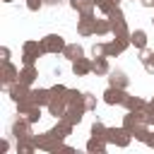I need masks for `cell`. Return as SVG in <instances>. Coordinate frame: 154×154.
I'll use <instances>...</instances> for the list:
<instances>
[{
    "label": "cell",
    "instance_id": "6da1fadb",
    "mask_svg": "<svg viewBox=\"0 0 154 154\" xmlns=\"http://www.w3.org/2000/svg\"><path fill=\"white\" fill-rule=\"evenodd\" d=\"M34 142H36V149H43V152H58V147L63 144V140L53 130L41 132V135H34Z\"/></svg>",
    "mask_w": 154,
    "mask_h": 154
},
{
    "label": "cell",
    "instance_id": "7a4b0ae2",
    "mask_svg": "<svg viewBox=\"0 0 154 154\" xmlns=\"http://www.w3.org/2000/svg\"><path fill=\"white\" fill-rule=\"evenodd\" d=\"M43 53L46 51H43L41 41H24V46H22V63L24 65H34Z\"/></svg>",
    "mask_w": 154,
    "mask_h": 154
},
{
    "label": "cell",
    "instance_id": "3957f363",
    "mask_svg": "<svg viewBox=\"0 0 154 154\" xmlns=\"http://www.w3.org/2000/svg\"><path fill=\"white\" fill-rule=\"evenodd\" d=\"M130 140H132V132L128 130V128H108L106 130V142L108 144H116V147H128L130 144Z\"/></svg>",
    "mask_w": 154,
    "mask_h": 154
},
{
    "label": "cell",
    "instance_id": "277c9868",
    "mask_svg": "<svg viewBox=\"0 0 154 154\" xmlns=\"http://www.w3.org/2000/svg\"><path fill=\"white\" fill-rule=\"evenodd\" d=\"M142 125H149L144 111H128V116H123V128H128L130 132H135Z\"/></svg>",
    "mask_w": 154,
    "mask_h": 154
},
{
    "label": "cell",
    "instance_id": "5b68a950",
    "mask_svg": "<svg viewBox=\"0 0 154 154\" xmlns=\"http://www.w3.org/2000/svg\"><path fill=\"white\" fill-rule=\"evenodd\" d=\"M41 46H43L46 53H63V48H65L67 43H65V38H63L60 34H48V36L41 38Z\"/></svg>",
    "mask_w": 154,
    "mask_h": 154
},
{
    "label": "cell",
    "instance_id": "8992f818",
    "mask_svg": "<svg viewBox=\"0 0 154 154\" xmlns=\"http://www.w3.org/2000/svg\"><path fill=\"white\" fill-rule=\"evenodd\" d=\"M0 82H2V87H5V89H7L10 84L19 82V67H14L10 60H5V63H2V67H0Z\"/></svg>",
    "mask_w": 154,
    "mask_h": 154
},
{
    "label": "cell",
    "instance_id": "52a82bcc",
    "mask_svg": "<svg viewBox=\"0 0 154 154\" xmlns=\"http://www.w3.org/2000/svg\"><path fill=\"white\" fill-rule=\"evenodd\" d=\"M31 125H34V123H29L26 118H22V116H19L17 120H12V123H10V135H12V137H17V140L29 137V135H31Z\"/></svg>",
    "mask_w": 154,
    "mask_h": 154
},
{
    "label": "cell",
    "instance_id": "ba28073f",
    "mask_svg": "<svg viewBox=\"0 0 154 154\" xmlns=\"http://www.w3.org/2000/svg\"><path fill=\"white\" fill-rule=\"evenodd\" d=\"M125 99H128V91L120 89V87H108V89L103 91V101H106L108 106H123Z\"/></svg>",
    "mask_w": 154,
    "mask_h": 154
},
{
    "label": "cell",
    "instance_id": "9c48e42d",
    "mask_svg": "<svg viewBox=\"0 0 154 154\" xmlns=\"http://www.w3.org/2000/svg\"><path fill=\"white\" fill-rule=\"evenodd\" d=\"M7 94H10V99H12L14 103H19V101H24V99H31V89H29V84H22V82L10 84V87H7Z\"/></svg>",
    "mask_w": 154,
    "mask_h": 154
},
{
    "label": "cell",
    "instance_id": "30bf717a",
    "mask_svg": "<svg viewBox=\"0 0 154 154\" xmlns=\"http://www.w3.org/2000/svg\"><path fill=\"white\" fill-rule=\"evenodd\" d=\"M94 24H96L94 14H79V19H77V34L79 36H94Z\"/></svg>",
    "mask_w": 154,
    "mask_h": 154
},
{
    "label": "cell",
    "instance_id": "8fae6325",
    "mask_svg": "<svg viewBox=\"0 0 154 154\" xmlns=\"http://www.w3.org/2000/svg\"><path fill=\"white\" fill-rule=\"evenodd\" d=\"M46 108H48V113H51V116L58 120V118H63V116L67 113V101H65V99H58V96H53V99L48 101V106H46Z\"/></svg>",
    "mask_w": 154,
    "mask_h": 154
},
{
    "label": "cell",
    "instance_id": "7c38bea8",
    "mask_svg": "<svg viewBox=\"0 0 154 154\" xmlns=\"http://www.w3.org/2000/svg\"><path fill=\"white\" fill-rule=\"evenodd\" d=\"M128 46H130V41H123V38H116V36H113V38L106 43V55H108V58L120 55V53H123Z\"/></svg>",
    "mask_w": 154,
    "mask_h": 154
},
{
    "label": "cell",
    "instance_id": "4fadbf2b",
    "mask_svg": "<svg viewBox=\"0 0 154 154\" xmlns=\"http://www.w3.org/2000/svg\"><path fill=\"white\" fill-rule=\"evenodd\" d=\"M106 137H99V135H91L89 140H87V152H91V154H103L106 152Z\"/></svg>",
    "mask_w": 154,
    "mask_h": 154
},
{
    "label": "cell",
    "instance_id": "5bb4252c",
    "mask_svg": "<svg viewBox=\"0 0 154 154\" xmlns=\"http://www.w3.org/2000/svg\"><path fill=\"white\" fill-rule=\"evenodd\" d=\"M91 72H94L96 77H103V75H108V72H111L108 55H103V58H94V60H91Z\"/></svg>",
    "mask_w": 154,
    "mask_h": 154
},
{
    "label": "cell",
    "instance_id": "9a60e30c",
    "mask_svg": "<svg viewBox=\"0 0 154 154\" xmlns=\"http://www.w3.org/2000/svg\"><path fill=\"white\" fill-rule=\"evenodd\" d=\"M36 77H38V70H36V65H24L22 70H19V82L22 84H34L36 82Z\"/></svg>",
    "mask_w": 154,
    "mask_h": 154
},
{
    "label": "cell",
    "instance_id": "2e32d148",
    "mask_svg": "<svg viewBox=\"0 0 154 154\" xmlns=\"http://www.w3.org/2000/svg\"><path fill=\"white\" fill-rule=\"evenodd\" d=\"M128 75L123 72V70H111L108 72V87H120V89H125L128 87Z\"/></svg>",
    "mask_w": 154,
    "mask_h": 154
},
{
    "label": "cell",
    "instance_id": "e0dca14e",
    "mask_svg": "<svg viewBox=\"0 0 154 154\" xmlns=\"http://www.w3.org/2000/svg\"><path fill=\"white\" fill-rule=\"evenodd\" d=\"M84 55V48L79 46V43H67L65 48H63V58H67L70 63H75V60H79Z\"/></svg>",
    "mask_w": 154,
    "mask_h": 154
},
{
    "label": "cell",
    "instance_id": "ac0fdd59",
    "mask_svg": "<svg viewBox=\"0 0 154 154\" xmlns=\"http://www.w3.org/2000/svg\"><path fill=\"white\" fill-rule=\"evenodd\" d=\"M70 7L79 14H94V0H70Z\"/></svg>",
    "mask_w": 154,
    "mask_h": 154
},
{
    "label": "cell",
    "instance_id": "d6986e66",
    "mask_svg": "<svg viewBox=\"0 0 154 154\" xmlns=\"http://www.w3.org/2000/svg\"><path fill=\"white\" fill-rule=\"evenodd\" d=\"M72 72H75L77 77H84V75H89V72H91V60L82 55L79 60H75V63H72Z\"/></svg>",
    "mask_w": 154,
    "mask_h": 154
},
{
    "label": "cell",
    "instance_id": "ffe728a7",
    "mask_svg": "<svg viewBox=\"0 0 154 154\" xmlns=\"http://www.w3.org/2000/svg\"><path fill=\"white\" fill-rule=\"evenodd\" d=\"M31 99H34V103H38V106H48V101L53 99V94H51V89L38 87V89H31Z\"/></svg>",
    "mask_w": 154,
    "mask_h": 154
},
{
    "label": "cell",
    "instance_id": "44dd1931",
    "mask_svg": "<svg viewBox=\"0 0 154 154\" xmlns=\"http://www.w3.org/2000/svg\"><path fill=\"white\" fill-rule=\"evenodd\" d=\"M111 34L116 36V38H123V41H130V29H128V24L125 22H116V24H111ZM132 46V43H130Z\"/></svg>",
    "mask_w": 154,
    "mask_h": 154
},
{
    "label": "cell",
    "instance_id": "7402d4cb",
    "mask_svg": "<svg viewBox=\"0 0 154 154\" xmlns=\"http://www.w3.org/2000/svg\"><path fill=\"white\" fill-rule=\"evenodd\" d=\"M72 128H75L72 123H67L65 118H58V123H55V125H53L51 130H53V132H55V135H58L60 140H65V137H67V135L72 132Z\"/></svg>",
    "mask_w": 154,
    "mask_h": 154
},
{
    "label": "cell",
    "instance_id": "603a6c76",
    "mask_svg": "<svg viewBox=\"0 0 154 154\" xmlns=\"http://www.w3.org/2000/svg\"><path fill=\"white\" fill-rule=\"evenodd\" d=\"M130 43H132L137 51H144V48H147V31H142V29H135V31L130 34Z\"/></svg>",
    "mask_w": 154,
    "mask_h": 154
},
{
    "label": "cell",
    "instance_id": "cb8c5ba5",
    "mask_svg": "<svg viewBox=\"0 0 154 154\" xmlns=\"http://www.w3.org/2000/svg\"><path fill=\"white\" fill-rule=\"evenodd\" d=\"M128 111H144L147 108V101L142 99V96H130L128 94V99H125V103H123Z\"/></svg>",
    "mask_w": 154,
    "mask_h": 154
},
{
    "label": "cell",
    "instance_id": "d4e9b609",
    "mask_svg": "<svg viewBox=\"0 0 154 154\" xmlns=\"http://www.w3.org/2000/svg\"><path fill=\"white\" fill-rule=\"evenodd\" d=\"M34 149H36L34 135H29V137H22V140H17V152H19V154H31Z\"/></svg>",
    "mask_w": 154,
    "mask_h": 154
},
{
    "label": "cell",
    "instance_id": "484cf974",
    "mask_svg": "<svg viewBox=\"0 0 154 154\" xmlns=\"http://www.w3.org/2000/svg\"><path fill=\"white\" fill-rule=\"evenodd\" d=\"M140 60H142V67H144V72H147V75H154V51H147V48H144Z\"/></svg>",
    "mask_w": 154,
    "mask_h": 154
},
{
    "label": "cell",
    "instance_id": "4316f807",
    "mask_svg": "<svg viewBox=\"0 0 154 154\" xmlns=\"http://www.w3.org/2000/svg\"><path fill=\"white\" fill-rule=\"evenodd\" d=\"M106 34H111V19L106 17V19H96V24H94V36H106Z\"/></svg>",
    "mask_w": 154,
    "mask_h": 154
},
{
    "label": "cell",
    "instance_id": "83f0119b",
    "mask_svg": "<svg viewBox=\"0 0 154 154\" xmlns=\"http://www.w3.org/2000/svg\"><path fill=\"white\" fill-rule=\"evenodd\" d=\"M67 123H72V125H79L82 123V111H77V108H72V106H67V113L63 116Z\"/></svg>",
    "mask_w": 154,
    "mask_h": 154
},
{
    "label": "cell",
    "instance_id": "f1b7e54d",
    "mask_svg": "<svg viewBox=\"0 0 154 154\" xmlns=\"http://www.w3.org/2000/svg\"><path fill=\"white\" fill-rule=\"evenodd\" d=\"M132 135H135V140H140V142H144V144H147V142H149V137H152V130H149V125H142V128H137Z\"/></svg>",
    "mask_w": 154,
    "mask_h": 154
},
{
    "label": "cell",
    "instance_id": "f546056e",
    "mask_svg": "<svg viewBox=\"0 0 154 154\" xmlns=\"http://www.w3.org/2000/svg\"><path fill=\"white\" fill-rule=\"evenodd\" d=\"M106 130H108V128L103 125V120H99V118H96V120L91 123V135H99V137H106Z\"/></svg>",
    "mask_w": 154,
    "mask_h": 154
},
{
    "label": "cell",
    "instance_id": "4dcf8cb0",
    "mask_svg": "<svg viewBox=\"0 0 154 154\" xmlns=\"http://www.w3.org/2000/svg\"><path fill=\"white\" fill-rule=\"evenodd\" d=\"M51 94L58 96V99H65V96H67V87H65V84H53V87H51Z\"/></svg>",
    "mask_w": 154,
    "mask_h": 154
},
{
    "label": "cell",
    "instance_id": "1f68e13d",
    "mask_svg": "<svg viewBox=\"0 0 154 154\" xmlns=\"http://www.w3.org/2000/svg\"><path fill=\"white\" fill-rule=\"evenodd\" d=\"M24 118H26L29 123H38V118H41V106L36 103V106H34V108H31V111H29V113L24 116Z\"/></svg>",
    "mask_w": 154,
    "mask_h": 154
},
{
    "label": "cell",
    "instance_id": "d6a6232c",
    "mask_svg": "<svg viewBox=\"0 0 154 154\" xmlns=\"http://www.w3.org/2000/svg\"><path fill=\"white\" fill-rule=\"evenodd\" d=\"M108 19H111V24H116V22H125V12H123L120 7H116V10L108 14Z\"/></svg>",
    "mask_w": 154,
    "mask_h": 154
},
{
    "label": "cell",
    "instance_id": "836d02e7",
    "mask_svg": "<svg viewBox=\"0 0 154 154\" xmlns=\"http://www.w3.org/2000/svg\"><path fill=\"white\" fill-rule=\"evenodd\" d=\"M91 55H94V58H103V55H106V43H101V41L94 43V46H91Z\"/></svg>",
    "mask_w": 154,
    "mask_h": 154
},
{
    "label": "cell",
    "instance_id": "e575fe53",
    "mask_svg": "<svg viewBox=\"0 0 154 154\" xmlns=\"http://www.w3.org/2000/svg\"><path fill=\"white\" fill-rule=\"evenodd\" d=\"M84 106H87V111H96V96L84 91Z\"/></svg>",
    "mask_w": 154,
    "mask_h": 154
},
{
    "label": "cell",
    "instance_id": "d590c367",
    "mask_svg": "<svg viewBox=\"0 0 154 154\" xmlns=\"http://www.w3.org/2000/svg\"><path fill=\"white\" fill-rule=\"evenodd\" d=\"M43 5H46L43 0H26V10H31V12H38Z\"/></svg>",
    "mask_w": 154,
    "mask_h": 154
},
{
    "label": "cell",
    "instance_id": "8d00e7d4",
    "mask_svg": "<svg viewBox=\"0 0 154 154\" xmlns=\"http://www.w3.org/2000/svg\"><path fill=\"white\" fill-rule=\"evenodd\" d=\"M144 113H147V123H149V128L154 125V106L147 101V108H144Z\"/></svg>",
    "mask_w": 154,
    "mask_h": 154
},
{
    "label": "cell",
    "instance_id": "74e56055",
    "mask_svg": "<svg viewBox=\"0 0 154 154\" xmlns=\"http://www.w3.org/2000/svg\"><path fill=\"white\" fill-rule=\"evenodd\" d=\"M0 60H2V63H5V60H10V48H7V46H2V48H0Z\"/></svg>",
    "mask_w": 154,
    "mask_h": 154
},
{
    "label": "cell",
    "instance_id": "f35d334b",
    "mask_svg": "<svg viewBox=\"0 0 154 154\" xmlns=\"http://www.w3.org/2000/svg\"><path fill=\"white\" fill-rule=\"evenodd\" d=\"M58 152H60V154H75V149H72V147H67V144H60V147H58Z\"/></svg>",
    "mask_w": 154,
    "mask_h": 154
},
{
    "label": "cell",
    "instance_id": "ab89813d",
    "mask_svg": "<svg viewBox=\"0 0 154 154\" xmlns=\"http://www.w3.org/2000/svg\"><path fill=\"white\" fill-rule=\"evenodd\" d=\"M7 149H10V142L7 140H0V154H5Z\"/></svg>",
    "mask_w": 154,
    "mask_h": 154
},
{
    "label": "cell",
    "instance_id": "60d3db41",
    "mask_svg": "<svg viewBox=\"0 0 154 154\" xmlns=\"http://www.w3.org/2000/svg\"><path fill=\"white\" fill-rule=\"evenodd\" d=\"M43 2H46V5H60L63 0H43Z\"/></svg>",
    "mask_w": 154,
    "mask_h": 154
},
{
    "label": "cell",
    "instance_id": "b9f144b4",
    "mask_svg": "<svg viewBox=\"0 0 154 154\" xmlns=\"http://www.w3.org/2000/svg\"><path fill=\"white\" fill-rule=\"evenodd\" d=\"M147 147H152V149H154V132H152V137H149V142H147Z\"/></svg>",
    "mask_w": 154,
    "mask_h": 154
},
{
    "label": "cell",
    "instance_id": "7bdbcfd3",
    "mask_svg": "<svg viewBox=\"0 0 154 154\" xmlns=\"http://www.w3.org/2000/svg\"><path fill=\"white\" fill-rule=\"evenodd\" d=\"M2 2H14V0H2Z\"/></svg>",
    "mask_w": 154,
    "mask_h": 154
},
{
    "label": "cell",
    "instance_id": "ee69618b",
    "mask_svg": "<svg viewBox=\"0 0 154 154\" xmlns=\"http://www.w3.org/2000/svg\"><path fill=\"white\" fill-rule=\"evenodd\" d=\"M152 24H154V17H152Z\"/></svg>",
    "mask_w": 154,
    "mask_h": 154
},
{
    "label": "cell",
    "instance_id": "f6af8a7d",
    "mask_svg": "<svg viewBox=\"0 0 154 154\" xmlns=\"http://www.w3.org/2000/svg\"><path fill=\"white\" fill-rule=\"evenodd\" d=\"M132 2H135V0H132Z\"/></svg>",
    "mask_w": 154,
    "mask_h": 154
},
{
    "label": "cell",
    "instance_id": "bcb514c9",
    "mask_svg": "<svg viewBox=\"0 0 154 154\" xmlns=\"http://www.w3.org/2000/svg\"><path fill=\"white\" fill-rule=\"evenodd\" d=\"M118 2H120V0H118Z\"/></svg>",
    "mask_w": 154,
    "mask_h": 154
}]
</instances>
